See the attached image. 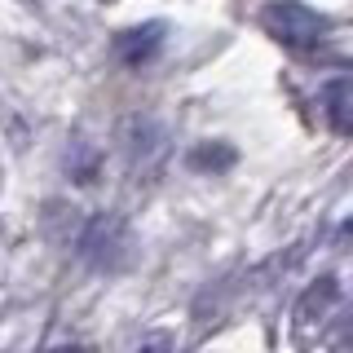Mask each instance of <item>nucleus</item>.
I'll use <instances>...</instances> for the list:
<instances>
[{"instance_id": "f257e3e1", "label": "nucleus", "mask_w": 353, "mask_h": 353, "mask_svg": "<svg viewBox=\"0 0 353 353\" xmlns=\"http://www.w3.org/2000/svg\"><path fill=\"white\" fill-rule=\"evenodd\" d=\"M265 36H274L283 49H318L331 36V18L309 9L305 0H270L261 9Z\"/></svg>"}, {"instance_id": "f03ea898", "label": "nucleus", "mask_w": 353, "mask_h": 353, "mask_svg": "<svg viewBox=\"0 0 353 353\" xmlns=\"http://www.w3.org/2000/svg\"><path fill=\"white\" fill-rule=\"evenodd\" d=\"M124 248H128V234H124V225H119L115 216H97L80 239V256L93 261V265H119Z\"/></svg>"}, {"instance_id": "7ed1b4c3", "label": "nucleus", "mask_w": 353, "mask_h": 353, "mask_svg": "<svg viewBox=\"0 0 353 353\" xmlns=\"http://www.w3.org/2000/svg\"><path fill=\"white\" fill-rule=\"evenodd\" d=\"M163 49V22H141V27H128V31H119L115 40H110V53H115L124 66H146L154 62V53Z\"/></svg>"}, {"instance_id": "20e7f679", "label": "nucleus", "mask_w": 353, "mask_h": 353, "mask_svg": "<svg viewBox=\"0 0 353 353\" xmlns=\"http://www.w3.org/2000/svg\"><path fill=\"white\" fill-rule=\"evenodd\" d=\"M323 102H327L331 128H336V132H353V75H345V80H331L327 93H323Z\"/></svg>"}, {"instance_id": "39448f33", "label": "nucleus", "mask_w": 353, "mask_h": 353, "mask_svg": "<svg viewBox=\"0 0 353 353\" xmlns=\"http://www.w3.org/2000/svg\"><path fill=\"white\" fill-rule=\"evenodd\" d=\"M234 146H225V141H199V146L190 150V168L199 172H230L234 168Z\"/></svg>"}, {"instance_id": "423d86ee", "label": "nucleus", "mask_w": 353, "mask_h": 353, "mask_svg": "<svg viewBox=\"0 0 353 353\" xmlns=\"http://www.w3.org/2000/svg\"><path fill=\"white\" fill-rule=\"evenodd\" d=\"M137 353H168V340H163V336H154V340H146V345H141Z\"/></svg>"}, {"instance_id": "0eeeda50", "label": "nucleus", "mask_w": 353, "mask_h": 353, "mask_svg": "<svg viewBox=\"0 0 353 353\" xmlns=\"http://www.w3.org/2000/svg\"><path fill=\"white\" fill-rule=\"evenodd\" d=\"M53 353H93V349H80V345H66V349H53Z\"/></svg>"}]
</instances>
